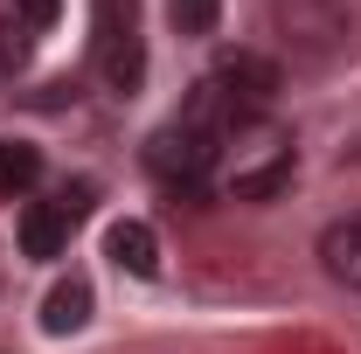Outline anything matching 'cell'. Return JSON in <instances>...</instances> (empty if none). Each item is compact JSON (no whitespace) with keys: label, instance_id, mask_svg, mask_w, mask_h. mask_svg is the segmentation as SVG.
<instances>
[{"label":"cell","instance_id":"6da1fadb","mask_svg":"<svg viewBox=\"0 0 361 354\" xmlns=\"http://www.w3.org/2000/svg\"><path fill=\"white\" fill-rule=\"evenodd\" d=\"M292 167H299V146L285 126H271V118H243V126H229L223 139V188L236 202H271V195H285L292 188Z\"/></svg>","mask_w":361,"mask_h":354},{"label":"cell","instance_id":"7a4b0ae2","mask_svg":"<svg viewBox=\"0 0 361 354\" xmlns=\"http://www.w3.org/2000/svg\"><path fill=\"white\" fill-rule=\"evenodd\" d=\"M90 70L104 90L133 97L146 77V35H139V0H97L90 7Z\"/></svg>","mask_w":361,"mask_h":354},{"label":"cell","instance_id":"3957f363","mask_svg":"<svg viewBox=\"0 0 361 354\" xmlns=\"http://www.w3.org/2000/svg\"><path fill=\"white\" fill-rule=\"evenodd\" d=\"M209 84L223 90V104L236 118H271V97H278V63L257 56V49H236L209 70Z\"/></svg>","mask_w":361,"mask_h":354},{"label":"cell","instance_id":"277c9868","mask_svg":"<svg viewBox=\"0 0 361 354\" xmlns=\"http://www.w3.org/2000/svg\"><path fill=\"white\" fill-rule=\"evenodd\" d=\"M271 21L299 56H334L348 42V7L341 0H271Z\"/></svg>","mask_w":361,"mask_h":354},{"label":"cell","instance_id":"5b68a950","mask_svg":"<svg viewBox=\"0 0 361 354\" xmlns=\"http://www.w3.org/2000/svg\"><path fill=\"white\" fill-rule=\"evenodd\" d=\"M104 250H111V264L118 271H133V278H160V236H153V222H111L104 229Z\"/></svg>","mask_w":361,"mask_h":354},{"label":"cell","instance_id":"8992f818","mask_svg":"<svg viewBox=\"0 0 361 354\" xmlns=\"http://www.w3.org/2000/svg\"><path fill=\"white\" fill-rule=\"evenodd\" d=\"M319 264H326V278H334V285L361 292V209L319 229Z\"/></svg>","mask_w":361,"mask_h":354},{"label":"cell","instance_id":"52a82bcc","mask_svg":"<svg viewBox=\"0 0 361 354\" xmlns=\"http://www.w3.org/2000/svg\"><path fill=\"white\" fill-rule=\"evenodd\" d=\"M70 229L77 222L63 216V202H28L21 209V257H63V243H70Z\"/></svg>","mask_w":361,"mask_h":354},{"label":"cell","instance_id":"ba28073f","mask_svg":"<svg viewBox=\"0 0 361 354\" xmlns=\"http://www.w3.org/2000/svg\"><path fill=\"white\" fill-rule=\"evenodd\" d=\"M42 326H49V334H77V326H90V285H84V278H63V285L42 299Z\"/></svg>","mask_w":361,"mask_h":354},{"label":"cell","instance_id":"9c48e42d","mask_svg":"<svg viewBox=\"0 0 361 354\" xmlns=\"http://www.w3.org/2000/svg\"><path fill=\"white\" fill-rule=\"evenodd\" d=\"M42 181V146L28 139H0V195H28Z\"/></svg>","mask_w":361,"mask_h":354},{"label":"cell","instance_id":"30bf717a","mask_svg":"<svg viewBox=\"0 0 361 354\" xmlns=\"http://www.w3.org/2000/svg\"><path fill=\"white\" fill-rule=\"evenodd\" d=\"M167 14H174L180 35H216V21H223V0H167Z\"/></svg>","mask_w":361,"mask_h":354},{"label":"cell","instance_id":"8fae6325","mask_svg":"<svg viewBox=\"0 0 361 354\" xmlns=\"http://www.w3.org/2000/svg\"><path fill=\"white\" fill-rule=\"evenodd\" d=\"M21 14H28L35 28H49V21H56V0H21Z\"/></svg>","mask_w":361,"mask_h":354}]
</instances>
